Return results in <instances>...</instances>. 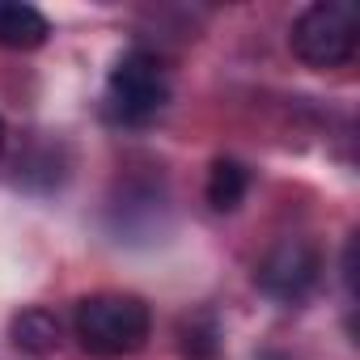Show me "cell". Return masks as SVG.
Returning a JSON list of instances; mask_svg holds the SVG:
<instances>
[{"label": "cell", "instance_id": "1", "mask_svg": "<svg viewBox=\"0 0 360 360\" xmlns=\"http://www.w3.org/2000/svg\"><path fill=\"white\" fill-rule=\"evenodd\" d=\"M72 335L81 352L98 360H119L148 343L153 309L136 292H89L72 309Z\"/></svg>", "mask_w": 360, "mask_h": 360}, {"label": "cell", "instance_id": "2", "mask_svg": "<svg viewBox=\"0 0 360 360\" xmlns=\"http://www.w3.org/2000/svg\"><path fill=\"white\" fill-rule=\"evenodd\" d=\"M360 43V13L347 0H318V5L301 9L292 30H288V47L305 68H343L356 56Z\"/></svg>", "mask_w": 360, "mask_h": 360}, {"label": "cell", "instance_id": "3", "mask_svg": "<svg viewBox=\"0 0 360 360\" xmlns=\"http://www.w3.org/2000/svg\"><path fill=\"white\" fill-rule=\"evenodd\" d=\"M165 102H169L165 64L144 47L119 56V64L106 77V115L123 127H144L165 110Z\"/></svg>", "mask_w": 360, "mask_h": 360}, {"label": "cell", "instance_id": "4", "mask_svg": "<svg viewBox=\"0 0 360 360\" xmlns=\"http://www.w3.org/2000/svg\"><path fill=\"white\" fill-rule=\"evenodd\" d=\"M318 280H322V250L309 238L276 242L255 267V284L271 301H284V305H301L318 288Z\"/></svg>", "mask_w": 360, "mask_h": 360}, {"label": "cell", "instance_id": "5", "mask_svg": "<svg viewBox=\"0 0 360 360\" xmlns=\"http://www.w3.org/2000/svg\"><path fill=\"white\" fill-rule=\"evenodd\" d=\"M9 339H13V347H18L22 356H34V360L56 356V352H60V318H56L51 309H43V305H30V309L13 314Z\"/></svg>", "mask_w": 360, "mask_h": 360}, {"label": "cell", "instance_id": "6", "mask_svg": "<svg viewBox=\"0 0 360 360\" xmlns=\"http://www.w3.org/2000/svg\"><path fill=\"white\" fill-rule=\"evenodd\" d=\"M51 34V22L34 5H18V0H0V47L9 51H34Z\"/></svg>", "mask_w": 360, "mask_h": 360}, {"label": "cell", "instance_id": "7", "mask_svg": "<svg viewBox=\"0 0 360 360\" xmlns=\"http://www.w3.org/2000/svg\"><path fill=\"white\" fill-rule=\"evenodd\" d=\"M246 191H250V169L238 157H217L212 169H208V187H204L208 204L217 212H233L246 200Z\"/></svg>", "mask_w": 360, "mask_h": 360}, {"label": "cell", "instance_id": "8", "mask_svg": "<svg viewBox=\"0 0 360 360\" xmlns=\"http://www.w3.org/2000/svg\"><path fill=\"white\" fill-rule=\"evenodd\" d=\"M183 352L191 360H217V326L208 318H204V330H200V322H187L183 326Z\"/></svg>", "mask_w": 360, "mask_h": 360}, {"label": "cell", "instance_id": "9", "mask_svg": "<svg viewBox=\"0 0 360 360\" xmlns=\"http://www.w3.org/2000/svg\"><path fill=\"white\" fill-rule=\"evenodd\" d=\"M0 153H5V123H0Z\"/></svg>", "mask_w": 360, "mask_h": 360}]
</instances>
